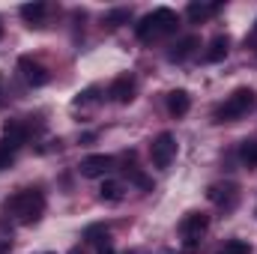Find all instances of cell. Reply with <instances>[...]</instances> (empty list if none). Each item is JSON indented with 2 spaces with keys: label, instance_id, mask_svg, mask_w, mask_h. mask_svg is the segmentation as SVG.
I'll return each instance as SVG.
<instances>
[{
  "label": "cell",
  "instance_id": "obj_1",
  "mask_svg": "<svg viewBox=\"0 0 257 254\" xmlns=\"http://www.w3.org/2000/svg\"><path fill=\"white\" fill-rule=\"evenodd\" d=\"M3 212L12 215L18 224H33V221H39V215L45 212V194L39 189L15 191L12 197L3 200Z\"/></svg>",
  "mask_w": 257,
  "mask_h": 254
},
{
  "label": "cell",
  "instance_id": "obj_2",
  "mask_svg": "<svg viewBox=\"0 0 257 254\" xmlns=\"http://www.w3.org/2000/svg\"><path fill=\"white\" fill-rule=\"evenodd\" d=\"M177 24H180L177 12L168 9V6H159V9H153L150 15L141 18V24L135 27V33H138V39L147 42V39H153V36H168V33H174Z\"/></svg>",
  "mask_w": 257,
  "mask_h": 254
},
{
  "label": "cell",
  "instance_id": "obj_3",
  "mask_svg": "<svg viewBox=\"0 0 257 254\" xmlns=\"http://www.w3.org/2000/svg\"><path fill=\"white\" fill-rule=\"evenodd\" d=\"M254 90L251 87H239V90H233L227 99H224V105H218L215 108V123H233V120H239L242 114H248L251 108H254Z\"/></svg>",
  "mask_w": 257,
  "mask_h": 254
},
{
  "label": "cell",
  "instance_id": "obj_4",
  "mask_svg": "<svg viewBox=\"0 0 257 254\" xmlns=\"http://www.w3.org/2000/svg\"><path fill=\"white\" fill-rule=\"evenodd\" d=\"M174 156H177V138H174L171 132L156 135L153 144H150V159H153V165H156V168H168V165L174 162Z\"/></svg>",
  "mask_w": 257,
  "mask_h": 254
},
{
  "label": "cell",
  "instance_id": "obj_5",
  "mask_svg": "<svg viewBox=\"0 0 257 254\" xmlns=\"http://www.w3.org/2000/svg\"><path fill=\"white\" fill-rule=\"evenodd\" d=\"M206 197H209L212 203H218L224 212H230V209H236V203H239V189H236L233 183H215V186L206 189Z\"/></svg>",
  "mask_w": 257,
  "mask_h": 254
},
{
  "label": "cell",
  "instance_id": "obj_6",
  "mask_svg": "<svg viewBox=\"0 0 257 254\" xmlns=\"http://www.w3.org/2000/svg\"><path fill=\"white\" fill-rule=\"evenodd\" d=\"M206 227H209V215L206 212H186L180 218V233L186 236V242H197Z\"/></svg>",
  "mask_w": 257,
  "mask_h": 254
},
{
  "label": "cell",
  "instance_id": "obj_7",
  "mask_svg": "<svg viewBox=\"0 0 257 254\" xmlns=\"http://www.w3.org/2000/svg\"><path fill=\"white\" fill-rule=\"evenodd\" d=\"M81 177L87 180H96V177H105L111 168H114V156H105V153H96V156H87L81 159Z\"/></svg>",
  "mask_w": 257,
  "mask_h": 254
},
{
  "label": "cell",
  "instance_id": "obj_8",
  "mask_svg": "<svg viewBox=\"0 0 257 254\" xmlns=\"http://www.w3.org/2000/svg\"><path fill=\"white\" fill-rule=\"evenodd\" d=\"M18 69H21V75H24V81L30 84V87H45L48 84V69L39 63V60H33V57H18Z\"/></svg>",
  "mask_w": 257,
  "mask_h": 254
},
{
  "label": "cell",
  "instance_id": "obj_9",
  "mask_svg": "<svg viewBox=\"0 0 257 254\" xmlns=\"http://www.w3.org/2000/svg\"><path fill=\"white\" fill-rule=\"evenodd\" d=\"M108 96H111V102H117V105H128V102L135 99V78H132V75L114 78V84L108 87Z\"/></svg>",
  "mask_w": 257,
  "mask_h": 254
},
{
  "label": "cell",
  "instance_id": "obj_10",
  "mask_svg": "<svg viewBox=\"0 0 257 254\" xmlns=\"http://www.w3.org/2000/svg\"><path fill=\"white\" fill-rule=\"evenodd\" d=\"M27 135H30V132H27V126H24L21 120H6V123H3V144L12 147V150H18V147L27 141Z\"/></svg>",
  "mask_w": 257,
  "mask_h": 254
},
{
  "label": "cell",
  "instance_id": "obj_11",
  "mask_svg": "<svg viewBox=\"0 0 257 254\" xmlns=\"http://www.w3.org/2000/svg\"><path fill=\"white\" fill-rule=\"evenodd\" d=\"M189 108H192V96H189L186 90H174V93L168 96V111H171L174 117H186Z\"/></svg>",
  "mask_w": 257,
  "mask_h": 254
},
{
  "label": "cell",
  "instance_id": "obj_12",
  "mask_svg": "<svg viewBox=\"0 0 257 254\" xmlns=\"http://www.w3.org/2000/svg\"><path fill=\"white\" fill-rule=\"evenodd\" d=\"M227 45H230V39H227V36H215V39L209 42V48H206L203 60H206V63H221V60L227 57Z\"/></svg>",
  "mask_w": 257,
  "mask_h": 254
},
{
  "label": "cell",
  "instance_id": "obj_13",
  "mask_svg": "<svg viewBox=\"0 0 257 254\" xmlns=\"http://www.w3.org/2000/svg\"><path fill=\"white\" fill-rule=\"evenodd\" d=\"M197 45H200V39H197V36H186V39H180V42H177V48L168 54V60H171V63H183V60L192 54Z\"/></svg>",
  "mask_w": 257,
  "mask_h": 254
},
{
  "label": "cell",
  "instance_id": "obj_14",
  "mask_svg": "<svg viewBox=\"0 0 257 254\" xmlns=\"http://www.w3.org/2000/svg\"><path fill=\"white\" fill-rule=\"evenodd\" d=\"M218 9H221V3H209V6H206V3H189L186 15H189L192 21H206V18H209V15H215Z\"/></svg>",
  "mask_w": 257,
  "mask_h": 254
},
{
  "label": "cell",
  "instance_id": "obj_15",
  "mask_svg": "<svg viewBox=\"0 0 257 254\" xmlns=\"http://www.w3.org/2000/svg\"><path fill=\"white\" fill-rule=\"evenodd\" d=\"M99 197H102V200H108V203H117V200L123 197V186H120L117 180H105V183H102V189H99Z\"/></svg>",
  "mask_w": 257,
  "mask_h": 254
},
{
  "label": "cell",
  "instance_id": "obj_16",
  "mask_svg": "<svg viewBox=\"0 0 257 254\" xmlns=\"http://www.w3.org/2000/svg\"><path fill=\"white\" fill-rule=\"evenodd\" d=\"M128 18H132V9H111L108 15H105V24L108 27H120V24H128Z\"/></svg>",
  "mask_w": 257,
  "mask_h": 254
},
{
  "label": "cell",
  "instance_id": "obj_17",
  "mask_svg": "<svg viewBox=\"0 0 257 254\" xmlns=\"http://www.w3.org/2000/svg\"><path fill=\"white\" fill-rule=\"evenodd\" d=\"M42 15H45V3H27V6H21V18L30 21V24H36Z\"/></svg>",
  "mask_w": 257,
  "mask_h": 254
},
{
  "label": "cell",
  "instance_id": "obj_18",
  "mask_svg": "<svg viewBox=\"0 0 257 254\" xmlns=\"http://www.w3.org/2000/svg\"><path fill=\"white\" fill-rule=\"evenodd\" d=\"M84 239L87 242H108V224H90L84 230Z\"/></svg>",
  "mask_w": 257,
  "mask_h": 254
},
{
  "label": "cell",
  "instance_id": "obj_19",
  "mask_svg": "<svg viewBox=\"0 0 257 254\" xmlns=\"http://www.w3.org/2000/svg\"><path fill=\"white\" fill-rule=\"evenodd\" d=\"M239 156H242V162H245L248 168H257V141H242Z\"/></svg>",
  "mask_w": 257,
  "mask_h": 254
},
{
  "label": "cell",
  "instance_id": "obj_20",
  "mask_svg": "<svg viewBox=\"0 0 257 254\" xmlns=\"http://www.w3.org/2000/svg\"><path fill=\"white\" fill-rule=\"evenodd\" d=\"M96 99H99V87H87V90H81V93L75 96L72 105H75V108H87V105H93Z\"/></svg>",
  "mask_w": 257,
  "mask_h": 254
},
{
  "label": "cell",
  "instance_id": "obj_21",
  "mask_svg": "<svg viewBox=\"0 0 257 254\" xmlns=\"http://www.w3.org/2000/svg\"><path fill=\"white\" fill-rule=\"evenodd\" d=\"M126 174H128V180H132L135 186H141L144 191H153V180H150V177H144L138 168H126Z\"/></svg>",
  "mask_w": 257,
  "mask_h": 254
},
{
  "label": "cell",
  "instance_id": "obj_22",
  "mask_svg": "<svg viewBox=\"0 0 257 254\" xmlns=\"http://www.w3.org/2000/svg\"><path fill=\"white\" fill-rule=\"evenodd\" d=\"M218 254H251V245L242 239H230V242H224V248Z\"/></svg>",
  "mask_w": 257,
  "mask_h": 254
},
{
  "label": "cell",
  "instance_id": "obj_23",
  "mask_svg": "<svg viewBox=\"0 0 257 254\" xmlns=\"http://www.w3.org/2000/svg\"><path fill=\"white\" fill-rule=\"evenodd\" d=\"M12 159H15V150H12V147H6V144H0V171H3V168H9V165H12Z\"/></svg>",
  "mask_w": 257,
  "mask_h": 254
},
{
  "label": "cell",
  "instance_id": "obj_24",
  "mask_svg": "<svg viewBox=\"0 0 257 254\" xmlns=\"http://www.w3.org/2000/svg\"><path fill=\"white\" fill-rule=\"evenodd\" d=\"M99 254H117V251H114L111 242H99Z\"/></svg>",
  "mask_w": 257,
  "mask_h": 254
},
{
  "label": "cell",
  "instance_id": "obj_25",
  "mask_svg": "<svg viewBox=\"0 0 257 254\" xmlns=\"http://www.w3.org/2000/svg\"><path fill=\"white\" fill-rule=\"evenodd\" d=\"M90 141H96V135H93V132H87V135H81V144H90Z\"/></svg>",
  "mask_w": 257,
  "mask_h": 254
},
{
  "label": "cell",
  "instance_id": "obj_26",
  "mask_svg": "<svg viewBox=\"0 0 257 254\" xmlns=\"http://www.w3.org/2000/svg\"><path fill=\"white\" fill-rule=\"evenodd\" d=\"M245 42H257V21H254V30H251V36H248Z\"/></svg>",
  "mask_w": 257,
  "mask_h": 254
},
{
  "label": "cell",
  "instance_id": "obj_27",
  "mask_svg": "<svg viewBox=\"0 0 257 254\" xmlns=\"http://www.w3.org/2000/svg\"><path fill=\"white\" fill-rule=\"evenodd\" d=\"M69 254H84L81 248H69Z\"/></svg>",
  "mask_w": 257,
  "mask_h": 254
},
{
  "label": "cell",
  "instance_id": "obj_28",
  "mask_svg": "<svg viewBox=\"0 0 257 254\" xmlns=\"http://www.w3.org/2000/svg\"><path fill=\"white\" fill-rule=\"evenodd\" d=\"M126 254H144V251H135V248H132V251H126Z\"/></svg>",
  "mask_w": 257,
  "mask_h": 254
},
{
  "label": "cell",
  "instance_id": "obj_29",
  "mask_svg": "<svg viewBox=\"0 0 257 254\" xmlns=\"http://www.w3.org/2000/svg\"><path fill=\"white\" fill-rule=\"evenodd\" d=\"M0 39H3V24H0Z\"/></svg>",
  "mask_w": 257,
  "mask_h": 254
},
{
  "label": "cell",
  "instance_id": "obj_30",
  "mask_svg": "<svg viewBox=\"0 0 257 254\" xmlns=\"http://www.w3.org/2000/svg\"><path fill=\"white\" fill-rule=\"evenodd\" d=\"M0 87H3V75H0Z\"/></svg>",
  "mask_w": 257,
  "mask_h": 254
}]
</instances>
